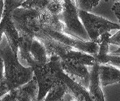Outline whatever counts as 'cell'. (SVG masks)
<instances>
[{
	"label": "cell",
	"instance_id": "6da1fadb",
	"mask_svg": "<svg viewBox=\"0 0 120 101\" xmlns=\"http://www.w3.org/2000/svg\"><path fill=\"white\" fill-rule=\"evenodd\" d=\"M0 57L3 60L4 79L11 90L29 82L34 77L32 67L23 66L14 55L6 37L0 43Z\"/></svg>",
	"mask_w": 120,
	"mask_h": 101
},
{
	"label": "cell",
	"instance_id": "7a4b0ae2",
	"mask_svg": "<svg viewBox=\"0 0 120 101\" xmlns=\"http://www.w3.org/2000/svg\"><path fill=\"white\" fill-rule=\"evenodd\" d=\"M61 68L60 57L57 55H52L49 57L47 63L44 66L33 67L34 76L39 86L36 101L43 100L50 89L60 80L58 71Z\"/></svg>",
	"mask_w": 120,
	"mask_h": 101
},
{
	"label": "cell",
	"instance_id": "3957f363",
	"mask_svg": "<svg viewBox=\"0 0 120 101\" xmlns=\"http://www.w3.org/2000/svg\"><path fill=\"white\" fill-rule=\"evenodd\" d=\"M41 12L19 7L12 12L11 18L20 37H35L40 29Z\"/></svg>",
	"mask_w": 120,
	"mask_h": 101
},
{
	"label": "cell",
	"instance_id": "277c9868",
	"mask_svg": "<svg viewBox=\"0 0 120 101\" xmlns=\"http://www.w3.org/2000/svg\"><path fill=\"white\" fill-rule=\"evenodd\" d=\"M78 12L77 0H63V11L60 15L64 24V33L84 41H90Z\"/></svg>",
	"mask_w": 120,
	"mask_h": 101
},
{
	"label": "cell",
	"instance_id": "5b68a950",
	"mask_svg": "<svg viewBox=\"0 0 120 101\" xmlns=\"http://www.w3.org/2000/svg\"><path fill=\"white\" fill-rule=\"evenodd\" d=\"M79 18L92 41L99 43L101 35L111 30H119L120 24L111 22L102 17L79 10Z\"/></svg>",
	"mask_w": 120,
	"mask_h": 101
},
{
	"label": "cell",
	"instance_id": "8992f818",
	"mask_svg": "<svg viewBox=\"0 0 120 101\" xmlns=\"http://www.w3.org/2000/svg\"><path fill=\"white\" fill-rule=\"evenodd\" d=\"M38 32L44 34L48 37L63 43V44L71 47L75 49L80 50V51L87 52L92 55L97 54L98 49H99L98 43L92 41H84L67 34L64 32L53 31L44 27H41Z\"/></svg>",
	"mask_w": 120,
	"mask_h": 101
},
{
	"label": "cell",
	"instance_id": "52a82bcc",
	"mask_svg": "<svg viewBox=\"0 0 120 101\" xmlns=\"http://www.w3.org/2000/svg\"><path fill=\"white\" fill-rule=\"evenodd\" d=\"M60 65L63 71L76 82L83 86H84V84L90 83V71L88 69L89 66L68 60H60Z\"/></svg>",
	"mask_w": 120,
	"mask_h": 101
},
{
	"label": "cell",
	"instance_id": "ba28073f",
	"mask_svg": "<svg viewBox=\"0 0 120 101\" xmlns=\"http://www.w3.org/2000/svg\"><path fill=\"white\" fill-rule=\"evenodd\" d=\"M35 37L38 39L45 46L48 57H51L52 55H57L62 58L68 53V51L74 49L71 47L63 44L41 32H37L35 34Z\"/></svg>",
	"mask_w": 120,
	"mask_h": 101
},
{
	"label": "cell",
	"instance_id": "9c48e42d",
	"mask_svg": "<svg viewBox=\"0 0 120 101\" xmlns=\"http://www.w3.org/2000/svg\"><path fill=\"white\" fill-rule=\"evenodd\" d=\"M58 77L64 82L68 89V93L79 101H91L89 92L82 84L71 79L61 68L58 71Z\"/></svg>",
	"mask_w": 120,
	"mask_h": 101
},
{
	"label": "cell",
	"instance_id": "30bf717a",
	"mask_svg": "<svg viewBox=\"0 0 120 101\" xmlns=\"http://www.w3.org/2000/svg\"><path fill=\"white\" fill-rule=\"evenodd\" d=\"M98 78L102 88L120 82V69L111 65L98 64Z\"/></svg>",
	"mask_w": 120,
	"mask_h": 101
},
{
	"label": "cell",
	"instance_id": "8fae6325",
	"mask_svg": "<svg viewBox=\"0 0 120 101\" xmlns=\"http://www.w3.org/2000/svg\"><path fill=\"white\" fill-rule=\"evenodd\" d=\"M16 95L14 101H36L38 95L39 86L36 79H32L23 85L16 88Z\"/></svg>",
	"mask_w": 120,
	"mask_h": 101
},
{
	"label": "cell",
	"instance_id": "7c38bea8",
	"mask_svg": "<svg viewBox=\"0 0 120 101\" xmlns=\"http://www.w3.org/2000/svg\"><path fill=\"white\" fill-rule=\"evenodd\" d=\"M89 95L91 101H105L102 87L98 78V63L94 64L90 70Z\"/></svg>",
	"mask_w": 120,
	"mask_h": 101
},
{
	"label": "cell",
	"instance_id": "4fadbf2b",
	"mask_svg": "<svg viewBox=\"0 0 120 101\" xmlns=\"http://www.w3.org/2000/svg\"><path fill=\"white\" fill-rule=\"evenodd\" d=\"M30 53L34 63V66H44L49 60L45 46L36 37L33 39L30 49Z\"/></svg>",
	"mask_w": 120,
	"mask_h": 101
},
{
	"label": "cell",
	"instance_id": "5bb4252c",
	"mask_svg": "<svg viewBox=\"0 0 120 101\" xmlns=\"http://www.w3.org/2000/svg\"><path fill=\"white\" fill-rule=\"evenodd\" d=\"M41 27H44L56 31L64 32V24L60 20V15H52L47 10L40 14Z\"/></svg>",
	"mask_w": 120,
	"mask_h": 101
},
{
	"label": "cell",
	"instance_id": "9a60e30c",
	"mask_svg": "<svg viewBox=\"0 0 120 101\" xmlns=\"http://www.w3.org/2000/svg\"><path fill=\"white\" fill-rule=\"evenodd\" d=\"M60 60H71L90 67L93 66L94 64L97 63L93 55L75 49H71L66 55L60 58Z\"/></svg>",
	"mask_w": 120,
	"mask_h": 101
},
{
	"label": "cell",
	"instance_id": "2e32d148",
	"mask_svg": "<svg viewBox=\"0 0 120 101\" xmlns=\"http://www.w3.org/2000/svg\"><path fill=\"white\" fill-rule=\"evenodd\" d=\"M34 38L29 37H20L18 41V52L23 61L28 65V67H34V63L30 53V49Z\"/></svg>",
	"mask_w": 120,
	"mask_h": 101
},
{
	"label": "cell",
	"instance_id": "e0dca14e",
	"mask_svg": "<svg viewBox=\"0 0 120 101\" xmlns=\"http://www.w3.org/2000/svg\"><path fill=\"white\" fill-rule=\"evenodd\" d=\"M66 93H68V86L60 79L48 91L44 101H60Z\"/></svg>",
	"mask_w": 120,
	"mask_h": 101
},
{
	"label": "cell",
	"instance_id": "ac0fdd59",
	"mask_svg": "<svg viewBox=\"0 0 120 101\" xmlns=\"http://www.w3.org/2000/svg\"><path fill=\"white\" fill-rule=\"evenodd\" d=\"M49 0H25L20 7L26 9L36 10L39 12H44L47 10Z\"/></svg>",
	"mask_w": 120,
	"mask_h": 101
},
{
	"label": "cell",
	"instance_id": "d6986e66",
	"mask_svg": "<svg viewBox=\"0 0 120 101\" xmlns=\"http://www.w3.org/2000/svg\"><path fill=\"white\" fill-rule=\"evenodd\" d=\"M98 64H108L117 68H120V55L109 53L101 58L96 60Z\"/></svg>",
	"mask_w": 120,
	"mask_h": 101
},
{
	"label": "cell",
	"instance_id": "ffe728a7",
	"mask_svg": "<svg viewBox=\"0 0 120 101\" xmlns=\"http://www.w3.org/2000/svg\"><path fill=\"white\" fill-rule=\"evenodd\" d=\"M105 1L107 2L109 0H105ZM99 2L100 0H77V6L79 10L89 12L95 7H97Z\"/></svg>",
	"mask_w": 120,
	"mask_h": 101
},
{
	"label": "cell",
	"instance_id": "44dd1931",
	"mask_svg": "<svg viewBox=\"0 0 120 101\" xmlns=\"http://www.w3.org/2000/svg\"><path fill=\"white\" fill-rule=\"evenodd\" d=\"M46 10L52 15H60L63 11V2L49 0Z\"/></svg>",
	"mask_w": 120,
	"mask_h": 101
},
{
	"label": "cell",
	"instance_id": "7402d4cb",
	"mask_svg": "<svg viewBox=\"0 0 120 101\" xmlns=\"http://www.w3.org/2000/svg\"><path fill=\"white\" fill-rule=\"evenodd\" d=\"M10 91H11L10 88L9 87V86L5 81V79L0 83V99H1L4 95H5L6 94H8Z\"/></svg>",
	"mask_w": 120,
	"mask_h": 101
},
{
	"label": "cell",
	"instance_id": "603a6c76",
	"mask_svg": "<svg viewBox=\"0 0 120 101\" xmlns=\"http://www.w3.org/2000/svg\"><path fill=\"white\" fill-rule=\"evenodd\" d=\"M109 42L110 45H114L120 47V29L118 31V32L109 38Z\"/></svg>",
	"mask_w": 120,
	"mask_h": 101
},
{
	"label": "cell",
	"instance_id": "cb8c5ba5",
	"mask_svg": "<svg viewBox=\"0 0 120 101\" xmlns=\"http://www.w3.org/2000/svg\"><path fill=\"white\" fill-rule=\"evenodd\" d=\"M112 11L114 12V15L120 21V2H116L111 7Z\"/></svg>",
	"mask_w": 120,
	"mask_h": 101
},
{
	"label": "cell",
	"instance_id": "d4e9b609",
	"mask_svg": "<svg viewBox=\"0 0 120 101\" xmlns=\"http://www.w3.org/2000/svg\"><path fill=\"white\" fill-rule=\"evenodd\" d=\"M4 79V67L3 60L0 57V83Z\"/></svg>",
	"mask_w": 120,
	"mask_h": 101
},
{
	"label": "cell",
	"instance_id": "484cf974",
	"mask_svg": "<svg viewBox=\"0 0 120 101\" xmlns=\"http://www.w3.org/2000/svg\"><path fill=\"white\" fill-rule=\"evenodd\" d=\"M3 34H4V23L2 20H1V22H0V43H1L2 40Z\"/></svg>",
	"mask_w": 120,
	"mask_h": 101
},
{
	"label": "cell",
	"instance_id": "4316f807",
	"mask_svg": "<svg viewBox=\"0 0 120 101\" xmlns=\"http://www.w3.org/2000/svg\"><path fill=\"white\" fill-rule=\"evenodd\" d=\"M4 12V2L3 0H0V22H1L2 15Z\"/></svg>",
	"mask_w": 120,
	"mask_h": 101
},
{
	"label": "cell",
	"instance_id": "83f0119b",
	"mask_svg": "<svg viewBox=\"0 0 120 101\" xmlns=\"http://www.w3.org/2000/svg\"><path fill=\"white\" fill-rule=\"evenodd\" d=\"M111 1H113V2H120V0H111Z\"/></svg>",
	"mask_w": 120,
	"mask_h": 101
}]
</instances>
